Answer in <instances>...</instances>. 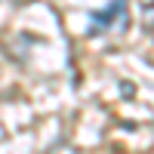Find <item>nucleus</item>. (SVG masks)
Wrapping results in <instances>:
<instances>
[{"instance_id": "nucleus-2", "label": "nucleus", "mask_w": 154, "mask_h": 154, "mask_svg": "<svg viewBox=\"0 0 154 154\" xmlns=\"http://www.w3.org/2000/svg\"><path fill=\"white\" fill-rule=\"evenodd\" d=\"M142 16H145V25H148V31L154 34V6H145V9H142Z\"/></svg>"}, {"instance_id": "nucleus-1", "label": "nucleus", "mask_w": 154, "mask_h": 154, "mask_svg": "<svg viewBox=\"0 0 154 154\" xmlns=\"http://www.w3.org/2000/svg\"><path fill=\"white\" fill-rule=\"evenodd\" d=\"M126 0H111L105 9H99L89 16V28L86 34L96 37V34H105L108 28H117V31H126Z\"/></svg>"}]
</instances>
